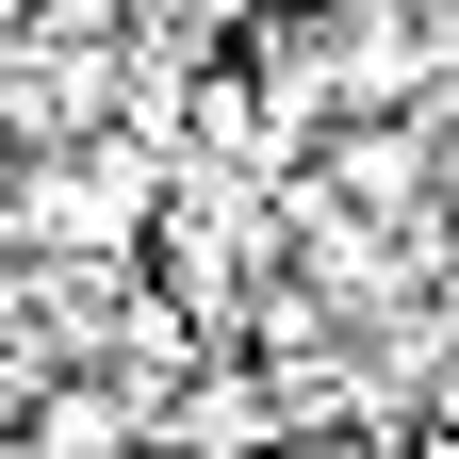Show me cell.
I'll list each match as a JSON object with an SVG mask.
<instances>
[{
  "mask_svg": "<svg viewBox=\"0 0 459 459\" xmlns=\"http://www.w3.org/2000/svg\"><path fill=\"white\" fill-rule=\"evenodd\" d=\"M33 394H49L33 361H0V443H33Z\"/></svg>",
  "mask_w": 459,
  "mask_h": 459,
  "instance_id": "obj_3",
  "label": "cell"
},
{
  "mask_svg": "<svg viewBox=\"0 0 459 459\" xmlns=\"http://www.w3.org/2000/svg\"><path fill=\"white\" fill-rule=\"evenodd\" d=\"M0 459H33V443H0Z\"/></svg>",
  "mask_w": 459,
  "mask_h": 459,
  "instance_id": "obj_4",
  "label": "cell"
},
{
  "mask_svg": "<svg viewBox=\"0 0 459 459\" xmlns=\"http://www.w3.org/2000/svg\"><path fill=\"white\" fill-rule=\"evenodd\" d=\"M427 164H443V132H328V148H312V181H328L344 213H411V197H427Z\"/></svg>",
  "mask_w": 459,
  "mask_h": 459,
  "instance_id": "obj_1",
  "label": "cell"
},
{
  "mask_svg": "<svg viewBox=\"0 0 459 459\" xmlns=\"http://www.w3.org/2000/svg\"><path fill=\"white\" fill-rule=\"evenodd\" d=\"M33 459H148V394H115V377H49V394H33Z\"/></svg>",
  "mask_w": 459,
  "mask_h": 459,
  "instance_id": "obj_2",
  "label": "cell"
}]
</instances>
